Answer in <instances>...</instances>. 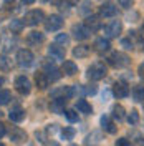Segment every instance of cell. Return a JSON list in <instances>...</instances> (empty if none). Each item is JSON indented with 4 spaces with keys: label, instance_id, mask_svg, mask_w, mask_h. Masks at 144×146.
I'll return each instance as SVG.
<instances>
[{
    "label": "cell",
    "instance_id": "cell-1",
    "mask_svg": "<svg viewBox=\"0 0 144 146\" xmlns=\"http://www.w3.org/2000/svg\"><path fill=\"white\" fill-rule=\"evenodd\" d=\"M86 76H88L90 80H93V82H98L101 78H104V76H106V66H104V63H101V62L93 63L90 68H88Z\"/></svg>",
    "mask_w": 144,
    "mask_h": 146
},
{
    "label": "cell",
    "instance_id": "cell-2",
    "mask_svg": "<svg viewBox=\"0 0 144 146\" xmlns=\"http://www.w3.org/2000/svg\"><path fill=\"white\" fill-rule=\"evenodd\" d=\"M108 62L114 68H124V66L129 65V56L126 53H121V52H114V53L109 55Z\"/></svg>",
    "mask_w": 144,
    "mask_h": 146
},
{
    "label": "cell",
    "instance_id": "cell-3",
    "mask_svg": "<svg viewBox=\"0 0 144 146\" xmlns=\"http://www.w3.org/2000/svg\"><path fill=\"white\" fill-rule=\"evenodd\" d=\"M45 20V13H43V10H32V12H28L25 18H23V23L25 25H30V27H35L38 23H42Z\"/></svg>",
    "mask_w": 144,
    "mask_h": 146
},
{
    "label": "cell",
    "instance_id": "cell-4",
    "mask_svg": "<svg viewBox=\"0 0 144 146\" xmlns=\"http://www.w3.org/2000/svg\"><path fill=\"white\" fill-rule=\"evenodd\" d=\"M9 136H10V141L15 143V145H22L27 141V133L18 126H12L9 129Z\"/></svg>",
    "mask_w": 144,
    "mask_h": 146
},
{
    "label": "cell",
    "instance_id": "cell-5",
    "mask_svg": "<svg viewBox=\"0 0 144 146\" xmlns=\"http://www.w3.org/2000/svg\"><path fill=\"white\" fill-rule=\"evenodd\" d=\"M17 63L22 66V68H28L30 65L33 63V53L30 50H18L17 53Z\"/></svg>",
    "mask_w": 144,
    "mask_h": 146
},
{
    "label": "cell",
    "instance_id": "cell-6",
    "mask_svg": "<svg viewBox=\"0 0 144 146\" xmlns=\"http://www.w3.org/2000/svg\"><path fill=\"white\" fill-rule=\"evenodd\" d=\"M71 33H73V36H75L76 40H86L93 32H91L86 25L78 23V25H73V27H71Z\"/></svg>",
    "mask_w": 144,
    "mask_h": 146
},
{
    "label": "cell",
    "instance_id": "cell-7",
    "mask_svg": "<svg viewBox=\"0 0 144 146\" xmlns=\"http://www.w3.org/2000/svg\"><path fill=\"white\" fill-rule=\"evenodd\" d=\"M61 25H63V18L60 15H50L45 20V28L48 32H56L61 28Z\"/></svg>",
    "mask_w": 144,
    "mask_h": 146
},
{
    "label": "cell",
    "instance_id": "cell-8",
    "mask_svg": "<svg viewBox=\"0 0 144 146\" xmlns=\"http://www.w3.org/2000/svg\"><path fill=\"white\" fill-rule=\"evenodd\" d=\"M15 88L20 95H28L32 91V83L28 80L27 76H18L15 80Z\"/></svg>",
    "mask_w": 144,
    "mask_h": 146
},
{
    "label": "cell",
    "instance_id": "cell-9",
    "mask_svg": "<svg viewBox=\"0 0 144 146\" xmlns=\"http://www.w3.org/2000/svg\"><path fill=\"white\" fill-rule=\"evenodd\" d=\"M121 28H123L121 22H119V20H113V22H109L108 25L104 27V35L108 36V38L118 36L119 33H121Z\"/></svg>",
    "mask_w": 144,
    "mask_h": 146
},
{
    "label": "cell",
    "instance_id": "cell-10",
    "mask_svg": "<svg viewBox=\"0 0 144 146\" xmlns=\"http://www.w3.org/2000/svg\"><path fill=\"white\" fill-rule=\"evenodd\" d=\"M65 105H66V98L65 96H58V98H53L52 100L50 110H52V113L61 115V113H65Z\"/></svg>",
    "mask_w": 144,
    "mask_h": 146
},
{
    "label": "cell",
    "instance_id": "cell-11",
    "mask_svg": "<svg viewBox=\"0 0 144 146\" xmlns=\"http://www.w3.org/2000/svg\"><path fill=\"white\" fill-rule=\"evenodd\" d=\"M43 73L46 75L48 82H56V80H60V76H61V73H60V70H58V68H56L55 65H50V63H45Z\"/></svg>",
    "mask_w": 144,
    "mask_h": 146
},
{
    "label": "cell",
    "instance_id": "cell-12",
    "mask_svg": "<svg viewBox=\"0 0 144 146\" xmlns=\"http://www.w3.org/2000/svg\"><path fill=\"white\" fill-rule=\"evenodd\" d=\"M113 95L116 98H126L129 95V86L124 82H116L114 86H113Z\"/></svg>",
    "mask_w": 144,
    "mask_h": 146
},
{
    "label": "cell",
    "instance_id": "cell-13",
    "mask_svg": "<svg viewBox=\"0 0 144 146\" xmlns=\"http://www.w3.org/2000/svg\"><path fill=\"white\" fill-rule=\"evenodd\" d=\"M101 128H103L106 133H109V135H114L118 131V126L114 125V121L109 118V116H106V115L101 116Z\"/></svg>",
    "mask_w": 144,
    "mask_h": 146
},
{
    "label": "cell",
    "instance_id": "cell-14",
    "mask_svg": "<svg viewBox=\"0 0 144 146\" xmlns=\"http://www.w3.org/2000/svg\"><path fill=\"white\" fill-rule=\"evenodd\" d=\"M9 118H10V121H13V123L23 121V119H25V110L20 108V106H13V108L9 111Z\"/></svg>",
    "mask_w": 144,
    "mask_h": 146
},
{
    "label": "cell",
    "instance_id": "cell-15",
    "mask_svg": "<svg viewBox=\"0 0 144 146\" xmlns=\"http://www.w3.org/2000/svg\"><path fill=\"white\" fill-rule=\"evenodd\" d=\"M48 55L53 56L55 60H63L65 58V48L58 43H53V45L48 46Z\"/></svg>",
    "mask_w": 144,
    "mask_h": 146
},
{
    "label": "cell",
    "instance_id": "cell-16",
    "mask_svg": "<svg viewBox=\"0 0 144 146\" xmlns=\"http://www.w3.org/2000/svg\"><path fill=\"white\" fill-rule=\"evenodd\" d=\"M103 141V136L99 131H91L88 136L85 138V146H98Z\"/></svg>",
    "mask_w": 144,
    "mask_h": 146
},
{
    "label": "cell",
    "instance_id": "cell-17",
    "mask_svg": "<svg viewBox=\"0 0 144 146\" xmlns=\"http://www.w3.org/2000/svg\"><path fill=\"white\" fill-rule=\"evenodd\" d=\"M116 13H118V9L114 5H111V3H104V5L99 9V17L111 18V17H114Z\"/></svg>",
    "mask_w": 144,
    "mask_h": 146
},
{
    "label": "cell",
    "instance_id": "cell-18",
    "mask_svg": "<svg viewBox=\"0 0 144 146\" xmlns=\"http://www.w3.org/2000/svg\"><path fill=\"white\" fill-rule=\"evenodd\" d=\"M45 40V36H43V33H40V32H30L27 36V42L28 45H40L42 42Z\"/></svg>",
    "mask_w": 144,
    "mask_h": 146
},
{
    "label": "cell",
    "instance_id": "cell-19",
    "mask_svg": "<svg viewBox=\"0 0 144 146\" xmlns=\"http://www.w3.org/2000/svg\"><path fill=\"white\" fill-rule=\"evenodd\" d=\"M109 40L108 38H96V42H94V50L99 52V53H104V52H108L109 50Z\"/></svg>",
    "mask_w": 144,
    "mask_h": 146
},
{
    "label": "cell",
    "instance_id": "cell-20",
    "mask_svg": "<svg viewBox=\"0 0 144 146\" xmlns=\"http://www.w3.org/2000/svg\"><path fill=\"white\" fill-rule=\"evenodd\" d=\"M85 25L90 28L91 32H96V30H99V27H101L99 17H96V15H90V17H86V23H85Z\"/></svg>",
    "mask_w": 144,
    "mask_h": 146
},
{
    "label": "cell",
    "instance_id": "cell-21",
    "mask_svg": "<svg viewBox=\"0 0 144 146\" xmlns=\"http://www.w3.org/2000/svg\"><path fill=\"white\" fill-rule=\"evenodd\" d=\"M90 55V46L88 45H78L73 48V56L76 58H86Z\"/></svg>",
    "mask_w": 144,
    "mask_h": 146
},
{
    "label": "cell",
    "instance_id": "cell-22",
    "mask_svg": "<svg viewBox=\"0 0 144 146\" xmlns=\"http://www.w3.org/2000/svg\"><path fill=\"white\" fill-rule=\"evenodd\" d=\"M61 72L65 73V75H68V76H73V75H76L78 73V66L75 65V62H65L63 66H61Z\"/></svg>",
    "mask_w": 144,
    "mask_h": 146
},
{
    "label": "cell",
    "instance_id": "cell-23",
    "mask_svg": "<svg viewBox=\"0 0 144 146\" xmlns=\"http://www.w3.org/2000/svg\"><path fill=\"white\" fill-rule=\"evenodd\" d=\"M76 110H78L80 113H85V115H91V113H93L91 105L86 100H83V98H80V100H78V103H76Z\"/></svg>",
    "mask_w": 144,
    "mask_h": 146
},
{
    "label": "cell",
    "instance_id": "cell-24",
    "mask_svg": "<svg viewBox=\"0 0 144 146\" xmlns=\"http://www.w3.org/2000/svg\"><path fill=\"white\" fill-rule=\"evenodd\" d=\"M91 0H83L81 2V5L78 7V13H80L81 17H90L91 13Z\"/></svg>",
    "mask_w": 144,
    "mask_h": 146
},
{
    "label": "cell",
    "instance_id": "cell-25",
    "mask_svg": "<svg viewBox=\"0 0 144 146\" xmlns=\"http://www.w3.org/2000/svg\"><path fill=\"white\" fill-rule=\"evenodd\" d=\"M113 118L116 119L118 123L126 118V111H124V108H123L121 105H114V106H113Z\"/></svg>",
    "mask_w": 144,
    "mask_h": 146
},
{
    "label": "cell",
    "instance_id": "cell-26",
    "mask_svg": "<svg viewBox=\"0 0 144 146\" xmlns=\"http://www.w3.org/2000/svg\"><path fill=\"white\" fill-rule=\"evenodd\" d=\"M35 82H36V86L40 88V90H45L46 86H48V78H46V75L43 72L42 73H36V76H35Z\"/></svg>",
    "mask_w": 144,
    "mask_h": 146
},
{
    "label": "cell",
    "instance_id": "cell-27",
    "mask_svg": "<svg viewBox=\"0 0 144 146\" xmlns=\"http://www.w3.org/2000/svg\"><path fill=\"white\" fill-rule=\"evenodd\" d=\"M133 98H134V101H144V85H134Z\"/></svg>",
    "mask_w": 144,
    "mask_h": 146
},
{
    "label": "cell",
    "instance_id": "cell-28",
    "mask_svg": "<svg viewBox=\"0 0 144 146\" xmlns=\"http://www.w3.org/2000/svg\"><path fill=\"white\" fill-rule=\"evenodd\" d=\"M25 27V23H23V20H17V18H13L12 22H10V30L13 32V33H20L22 30Z\"/></svg>",
    "mask_w": 144,
    "mask_h": 146
},
{
    "label": "cell",
    "instance_id": "cell-29",
    "mask_svg": "<svg viewBox=\"0 0 144 146\" xmlns=\"http://www.w3.org/2000/svg\"><path fill=\"white\" fill-rule=\"evenodd\" d=\"M10 100H12V93L9 90H0V106L9 105Z\"/></svg>",
    "mask_w": 144,
    "mask_h": 146
},
{
    "label": "cell",
    "instance_id": "cell-30",
    "mask_svg": "<svg viewBox=\"0 0 144 146\" xmlns=\"http://www.w3.org/2000/svg\"><path fill=\"white\" fill-rule=\"evenodd\" d=\"M55 43H58V45H61V46L68 45L70 43V35L68 33H58L56 38H55Z\"/></svg>",
    "mask_w": 144,
    "mask_h": 146
},
{
    "label": "cell",
    "instance_id": "cell-31",
    "mask_svg": "<svg viewBox=\"0 0 144 146\" xmlns=\"http://www.w3.org/2000/svg\"><path fill=\"white\" fill-rule=\"evenodd\" d=\"M75 135H76V131H75V128H71V126H66V128L61 129V138H63V139H73Z\"/></svg>",
    "mask_w": 144,
    "mask_h": 146
},
{
    "label": "cell",
    "instance_id": "cell-32",
    "mask_svg": "<svg viewBox=\"0 0 144 146\" xmlns=\"http://www.w3.org/2000/svg\"><path fill=\"white\" fill-rule=\"evenodd\" d=\"M10 68H12L10 60L5 56V55H0V70H2V72H9Z\"/></svg>",
    "mask_w": 144,
    "mask_h": 146
},
{
    "label": "cell",
    "instance_id": "cell-33",
    "mask_svg": "<svg viewBox=\"0 0 144 146\" xmlns=\"http://www.w3.org/2000/svg\"><path fill=\"white\" fill-rule=\"evenodd\" d=\"M127 123L129 125H137L139 123V113L136 110H131V113L127 115Z\"/></svg>",
    "mask_w": 144,
    "mask_h": 146
},
{
    "label": "cell",
    "instance_id": "cell-34",
    "mask_svg": "<svg viewBox=\"0 0 144 146\" xmlns=\"http://www.w3.org/2000/svg\"><path fill=\"white\" fill-rule=\"evenodd\" d=\"M65 116H66L68 121H71V123L78 121V113H76V110H66V111H65Z\"/></svg>",
    "mask_w": 144,
    "mask_h": 146
},
{
    "label": "cell",
    "instance_id": "cell-35",
    "mask_svg": "<svg viewBox=\"0 0 144 146\" xmlns=\"http://www.w3.org/2000/svg\"><path fill=\"white\" fill-rule=\"evenodd\" d=\"M121 45L124 46L126 50H131V48L134 46V42H133V40H131V36H129V38H123V40H121Z\"/></svg>",
    "mask_w": 144,
    "mask_h": 146
},
{
    "label": "cell",
    "instance_id": "cell-36",
    "mask_svg": "<svg viewBox=\"0 0 144 146\" xmlns=\"http://www.w3.org/2000/svg\"><path fill=\"white\" fill-rule=\"evenodd\" d=\"M114 146H131V143H129V139H126V138H119V139H116Z\"/></svg>",
    "mask_w": 144,
    "mask_h": 146
},
{
    "label": "cell",
    "instance_id": "cell-37",
    "mask_svg": "<svg viewBox=\"0 0 144 146\" xmlns=\"http://www.w3.org/2000/svg\"><path fill=\"white\" fill-rule=\"evenodd\" d=\"M85 91H86V95H96V85H90V86H85Z\"/></svg>",
    "mask_w": 144,
    "mask_h": 146
},
{
    "label": "cell",
    "instance_id": "cell-38",
    "mask_svg": "<svg viewBox=\"0 0 144 146\" xmlns=\"http://www.w3.org/2000/svg\"><path fill=\"white\" fill-rule=\"evenodd\" d=\"M118 2H119V5H121V7H124V9H129V7L133 5V2H134V0H118Z\"/></svg>",
    "mask_w": 144,
    "mask_h": 146
},
{
    "label": "cell",
    "instance_id": "cell-39",
    "mask_svg": "<svg viewBox=\"0 0 144 146\" xmlns=\"http://www.w3.org/2000/svg\"><path fill=\"white\" fill-rule=\"evenodd\" d=\"M137 73H139V76H141V78L144 80V62L139 65V68H137Z\"/></svg>",
    "mask_w": 144,
    "mask_h": 146
},
{
    "label": "cell",
    "instance_id": "cell-40",
    "mask_svg": "<svg viewBox=\"0 0 144 146\" xmlns=\"http://www.w3.org/2000/svg\"><path fill=\"white\" fill-rule=\"evenodd\" d=\"M5 133H7V128H5V125H3V123H0V138L5 136Z\"/></svg>",
    "mask_w": 144,
    "mask_h": 146
},
{
    "label": "cell",
    "instance_id": "cell-41",
    "mask_svg": "<svg viewBox=\"0 0 144 146\" xmlns=\"http://www.w3.org/2000/svg\"><path fill=\"white\" fill-rule=\"evenodd\" d=\"M25 5H32V3H35V0H22Z\"/></svg>",
    "mask_w": 144,
    "mask_h": 146
},
{
    "label": "cell",
    "instance_id": "cell-42",
    "mask_svg": "<svg viewBox=\"0 0 144 146\" xmlns=\"http://www.w3.org/2000/svg\"><path fill=\"white\" fill-rule=\"evenodd\" d=\"M136 145H137V146H144V139H141V138H139V139L136 141Z\"/></svg>",
    "mask_w": 144,
    "mask_h": 146
},
{
    "label": "cell",
    "instance_id": "cell-43",
    "mask_svg": "<svg viewBox=\"0 0 144 146\" xmlns=\"http://www.w3.org/2000/svg\"><path fill=\"white\" fill-rule=\"evenodd\" d=\"M68 2H70V3H71V5H76V3H78V2H81V0H68Z\"/></svg>",
    "mask_w": 144,
    "mask_h": 146
},
{
    "label": "cell",
    "instance_id": "cell-44",
    "mask_svg": "<svg viewBox=\"0 0 144 146\" xmlns=\"http://www.w3.org/2000/svg\"><path fill=\"white\" fill-rule=\"evenodd\" d=\"M46 146H60V145H58V143H55V141H52V143H48Z\"/></svg>",
    "mask_w": 144,
    "mask_h": 146
},
{
    "label": "cell",
    "instance_id": "cell-45",
    "mask_svg": "<svg viewBox=\"0 0 144 146\" xmlns=\"http://www.w3.org/2000/svg\"><path fill=\"white\" fill-rule=\"evenodd\" d=\"M3 82H5V80H3V76H0V86L3 85Z\"/></svg>",
    "mask_w": 144,
    "mask_h": 146
},
{
    "label": "cell",
    "instance_id": "cell-46",
    "mask_svg": "<svg viewBox=\"0 0 144 146\" xmlns=\"http://www.w3.org/2000/svg\"><path fill=\"white\" fill-rule=\"evenodd\" d=\"M5 2H13V0H5Z\"/></svg>",
    "mask_w": 144,
    "mask_h": 146
},
{
    "label": "cell",
    "instance_id": "cell-47",
    "mask_svg": "<svg viewBox=\"0 0 144 146\" xmlns=\"http://www.w3.org/2000/svg\"><path fill=\"white\" fill-rule=\"evenodd\" d=\"M70 146H78V145H70Z\"/></svg>",
    "mask_w": 144,
    "mask_h": 146
},
{
    "label": "cell",
    "instance_id": "cell-48",
    "mask_svg": "<svg viewBox=\"0 0 144 146\" xmlns=\"http://www.w3.org/2000/svg\"><path fill=\"white\" fill-rule=\"evenodd\" d=\"M42 2H48V0H42Z\"/></svg>",
    "mask_w": 144,
    "mask_h": 146
},
{
    "label": "cell",
    "instance_id": "cell-49",
    "mask_svg": "<svg viewBox=\"0 0 144 146\" xmlns=\"http://www.w3.org/2000/svg\"><path fill=\"white\" fill-rule=\"evenodd\" d=\"M143 32H144V25H143Z\"/></svg>",
    "mask_w": 144,
    "mask_h": 146
},
{
    "label": "cell",
    "instance_id": "cell-50",
    "mask_svg": "<svg viewBox=\"0 0 144 146\" xmlns=\"http://www.w3.org/2000/svg\"><path fill=\"white\" fill-rule=\"evenodd\" d=\"M0 146H3V145H2V143H0Z\"/></svg>",
    "mask_w": 144,
    "mask_h": 146
}]
</instances>
